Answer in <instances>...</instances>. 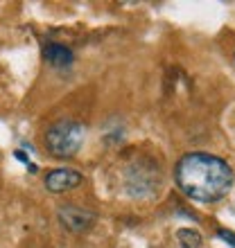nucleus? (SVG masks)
<instances>
[{
	"label": "nucleus",
	"instance_id": "obj_1",
	"mask_svg": "<svg viewBox=\"0 0 235 248\" xmlns=\"http://www.w3.org/2000/svg\"><path fill=\"white\" fill-rule=\"evenodd\" d=\"M174 183L197 203H217L235 185V171L224 158L208 151H188L174 165Z\"/></svg>",
	"mask_w": 235,
	"mask_h": 248
},
{
	"label": "nucleus",
	"instance_id": "obj_2",
	"mask_svg": "<svg viewBox=\"0 0 235 248\" xmlns=\"http://www.w3.org/2000/svg\"><path fill=\"white\" fill-rule=\"evenodd\" d=\"M86 129L77 120H57L43 133V147L57 160H70L79 154L84 144Z\"/></svg>",
	"mask_w": 235,
	"mask_h": 248
},
{
	"label": "nucleus",
	"instance_id": "obj_3",
	"mask_svg": "<svg viewBox=\"0 0 235 248\" xmlns=\"http://www.w3.org/2000/svg\"><path fill=\"white\" fill-rule=\"evenodd\" d=\"M158 185H161L158 165L147 158H138L124 170V187L131 196H150L151 192L156 194Z\"/></svg>",
	"mask_w": 235,
	"mask_h": 248
},
{
	"label": "nucleus",
	"instance_id": "obj_4",
	"mask_svg": "<svg viewBox=\"0 0 235 248\" xmlns=\"http://www.w3.org/2000/svg\"><path fill=\"white\" fill-rule=\"evenodd\" d=\"M57 221L66 232L84 235L95 226L98 215L91 208H84V205H77V203H64V205L57 208Z\"/></svg>",
	"mask_w": 235,
	"mask_h": 248
},
{
	"label": "nucleus",
	"instance_id": "obj_5",
	"mask_svg": "<svg viewBox=\"0 0 235 248\" xmlns=\"http://www.w3.org/2000/svg\"><path fill=\"white\" fill-rule=\"evenodd\" d=\"M84 183V176L82 171L70 170V167H57V170H50L43 178V187L50 192V194H64V192H70V189L79 187Z\"/></svg>",
	"mask_w": 235,
	"mask_h": 248
},
{
	"label": "nucleus",
	"instance_id": "obj_6",
	"mask_svg": "<svg viewBox=\"0 0 235 248\" xmlns=\"http://www.w3.org/2000/svg\"><path fill=\"white\" fill-rule=\"evenodd\" d=\"M43 61L52 68H70L75 61L70 47L61 46V43H46L43 46Z\"/></svg>",
	"mask_w": 235,
	"mask_h": 248
},
{
	"label": "nucleus",
	"instance_id": "obj_7",
	"mask_svg": "<svg viewBox=\"0 0 235 248\" xmlns=\"http://www.w3.org/2000/svg\"><path fill=\"white\" fill-rule=\"evenodd\" d=\"M176 242L181 248H201L203 237L197 228H179L176 230Z\"/></svg>",
	"mask_w": 235,
	"mask_h": 248
},
{
	"label": "nucleus",
	"instance_id": "obj_8",
	"mask_svg": "<svg viewBox=\"0 0 235 248\" xmlns=\"http://www.w3.org/2000/svg\"><path fill=\"white\" fill-rule=\"evenodd\" d=\"M222 242H226L231 248H235V232L233 230H224V228H217V232H215Z\"/></svg>",
	"mask_w": 235,
	"mask_h": 248
}]
</instances>
